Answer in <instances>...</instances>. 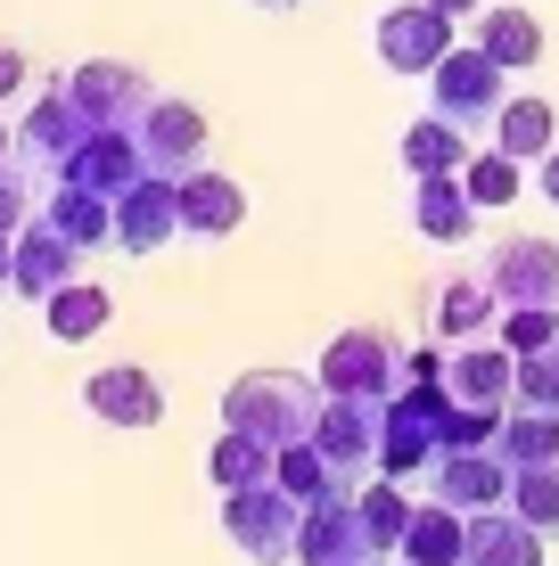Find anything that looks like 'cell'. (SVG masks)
I'll return each mask as SVG.
<instances>
[{"mask_svg": "<svg viewBox=\"0 0 559 566\" xmlns=\"http://www.w3.org/2000/svg\"><path fill=\"white\" fill-rule=\"evenodd\" d=\"M321 419V378L304 369H247V378L222 386V427H247L280 452V443H304Z\"/></svg>", "mask_w": 559, "mask_h": 566, "instance_id": "1", "label": "cell"}, {"mask_svg": "<svg viewBox=\"0 0 559 566\" xmlns=\"http://www.w3.org/2000/svg\"><path fill=\"white\" fill-rule=\"evenodd\" d=\"M445 419H453V395L445 378H403L379 411V476H428V460L445 452Z\"/></svg>", "mask_w": 559, "mask_h": 566, "instance_id": "2", "label": "cell"}, {"mask_svg": "<svg viewBox=\"0 0 559 566\" xmlns=\"http://www.w3.org/2000/svg\"><path fill=\"white\" fill-rule=\"evenodd\" d=\"M297 517H304V501L288 493L280 476L222 493V534L239 542V558H256V566H297Z\"/></svg>", "mask_w": 559, "mask_h": 566, "instance_id": "3", "label": "cell"}, {"mask_svg": "<svg viewBox=\"0 0 559 566\" xmlns=\"http://www.w3.org/2000/svg\"><path fill=\"white\" fill-rule=\"evenodd\" d=\"M297 566H379V542L362 525L354 484H321L297 517Z\"/></svg>", "mask_w": 559, "mask_h": 566, "instance_id": "4", "label": "cell"}, {"mask_svg": "<svg viewBox=\"0 0 559 566\" xmlns=\"http://www.w3.org/2000/svg\"><path fill=\"white\" fill-rule=\"evenodd\" d=\"M313 378H321V395H345V402H387L395 386H403V354H395L387 328H345V337L321 345Z\"/></svg>", "mask_w": 559, "mask_h": 566, "instance_id": "5", "label": "cell"}, {"mask_svg": "<svg viewBox=\"0 0 559 566\" xmlns=\"http://www.w3.org/2000/svg\"><path fill=\"white\" fill-rule=\"evenodd\" d=\"M428 99H436V115H453L460 132H494V115H503V99H510V66H494L486 50H445V66L428 74Z\"/></svg>", "mask_w": 559, "mask_h": 566, "instance_id": "6", "label": "cell"}, {"mask_svg": "<svg viewBox=\"0 0 559 566\" xmlns=\"http://www.w3.org/2000/svg\"><path fill=\"white\" fill-rule=\"evenodd\" d=\"M453 25H460V17H445L436 0H403V9H379L371 50H379L387 74H436L445 50H453Z\"/></svg>", "mask_w": 559, "mask_h": 566, "instance_id": "7", "label": "cell"}, {"mask_svg": "<svg viewBox=\"0 0 559 566\" xmlns=\"http://www.w3.org/2000/svg\"><path fill=\"white\" fill-rule=\"evenodd\" d=\"M66 91H74V107H83L100 132H141V115L157 107L148 74H141V66H124V57H91V66H74V74H66Z\"/></svg>", "mask_w": 559, "mask_h": 566, "instance_id": "8", "label": "cell"}, {"mask_svg": "<svg viewBox=\"0 0 559 566\" xmlns=\"http://www.w3.org/2000/svg\"><path fill=\"white\" fill-rule=\"evenodd\" d=\"M173 230H182V181L173 172H141V181L115 189V247L124 255H157Z\"/></svg>", "mask_w": 559, "mask_h": 566, "instance_id": "9", "label": "cell"}, {"mask_svg": "<svg viewBox=\"0 0 559 566\" xmlns=\"http://www.w3.org/2000/svg\"><path fill=\"white\" fill-rule=\"evenodd\" d=\"M379 411H387V402H345V395H321L313 443H321V460H330L345 484H354V476H379Z\"/></svg>", "mask_w": 559, "mask_h": 566, "instance_id": "10", "label": "cell"}, {"mask_svg": "<svg viewBox=\"0 0 559 566\" xmlns=\"http://www.w3.org/2000/svg\"><path fill=\"white\" fill-rule=\"evenodd\" d=\"M486 280L503 304H559V247L535 239V230H510V239H494Z\"/></svg>", "mask_w": 559, "mask_h": 566, "instance_id": "11", "label": "cell"}, {"mask_svg": "<svg viewBox=\"0 0 559 566\" xmlns=\"http://www.w3.org/2000/svg\"><path fill=\"white\" fill-rule=\"evenodd\" d=\"M83 132H91V115L74 107V91H66V83H58V91H42V99L25 107V124H17V165H25L33 181H50Z\"/></svg>", "mask_w": 559, "mask_h": 566, "instance_id": "12", "label": "cell"}, {"mask_svg": "<svg viewBox=\"0 0 559 566\" xmlns=\"http://www.w3.org/2000/svg\"><path fill=\"white\" fill-rule=\"evenodd\" d=\"M74 263H83V247H74V239H58V230L42 222V206H33V222L9 239V296L42 304L50 287H66V280H74Z\"/></svg>", "mask_w": 559, "mask_h": 566, "instance_id": "13", "label": "cell"}, {"mask_svg": "<svg viewBox=\"0 0 559 566\" xmlns=\"http://www.w3.org/2000/svg\"><path fill=\"white\" fill-rule=\"evenodd\" d=\"M445 395L453 402H486V411H510V395H518V354L503 337H469V345H453L445 354Z\"/></svg>", "mask_w": 559, "mask_h": 566, "instance_id": "14", "label": "cell"}, {"mask_svg": "<svg viewBox=\"0 0 559 566\" xmlns=\"http://www.w3.org/2000/svg\"><path fill=\"white\" fill-rule=\"evenodd\" d=\"M141 165L148 172H173V181L198 172L206 165V115L189 107V99H157V107L141 115Z\"/></svg>", "mask_w": 559, "mask_h": 566, "instance_id": "15", "label": "cell"}, {"mask_svg": "<svg viewBox=\"0 0 559 566\" xmlns=\"http://www.w3.org/2000/svg\"><path fill=\"white\" fill-rule=\"evenodd\" d=\"M141 172H148L141 165V132H100V124H91L83 140L66 148V165H58L50 181H83V189H100V198H115V189L141 181Z\"/></svg>", "mask_w": 559, "mask_h": 566, "instance_id": "16", "label": "cell"}, {"mask_svg": "<svg viewBox=\"0 0 559 566\" xmlns=\"http://www.w3.org/2000/svg\"><path fill=\"white\" fill-rule=\"evenodd\" d=\"M428 493L453 501V510H494V501H510V460L494 452H436L428 460Z\"/></svg>", "mask_w": 559, "mask_h": 566, "instance_id": "17", "label": "cell"}, {"mask_svg": "<svg viewBox=\"0 0 559 566\" xmlns=\"http://www.w3.org/2000/svg\"><path fill=\"white\" fill-rule=\"evenodd\" d=\"M544 542H551V534H535L510 501H494V510H469L460 566H544Z\"/></svg>", "mask_w": 559, "mask_h": 566, "instance_id": "18", "label": "cell"}, {"mask_svg": "<svg viewBox=\"0 0 559 566\" xmlns=\"http://www.w3.org/2000/svg\"><path fill=\"white\" fill-rule=\"evenodd\" d=\"M83 402H91V419H107V427H157V419H165V386L148 378V369H132V361L91 369V378H83Z\"/></svg>", "mask_w": 559, "mask_h": 566, "instance_id": "19", "label": "cell"}, {"mask_svg": "<svg viewBox=\"0 0 559 566\" xmlns=\"http://www.w3.org/2000/svg\"><path fill=\"white\" fill-rule=\"evenodd\" d=\"M412 230H420V239H436V247H460L477 230L469 181H460V172H420V181H412Z\"/></svg>", "mask_w": 559, "mask_h": 566, "instance_id": "20", "label": "cell"}, {"mask_svg": "<svg viewBox=\"0 0 559 566\" xmlns=\"http://www.w3.org/2000/svg\"><path fill=\"white\" fill-rule=\"evenodd\" d=\"M42 222L58 239H74L83 255L115 247V198H100V189H83V181H50L42 189Z\"/></svg>", "mask_w": 559, "mask_h": 566, "instance_id": "21", "label": "cell"}, {"mask_svg": "<svg viewBox=\"0 0 559 566\" xmlns=\"http://www.w3.org/2000/svg\"><path fill=\"white\" fill-rule=\"evenodd\" d=\"M42 328H50V345H91V337H107V328H115V296L100 280L74 271L66 287H50V296H42Z\"/></svg>", "mask_w": 559, "mask_h": 566, "instance_id": "22", "label": "cell"}, {"mask_svg": "<svg viewBox=\"0 0 559 566\" xmlns=\"http://www.w3.org/2000/svg\"><path fill=\"white\" fill-rule=\"evenodd\" d=\"M247 222V189L230 181V172H182V230L189 239H230V230Z\"/></svg>", "mask_w": 559, "mask_h": 566, "instance_id": "23", "label": "cell"}, {"mask_svg": "<svg viewBox=\"0 0 559 566\" xmlns=\"http://www.w3.org/2000/svg\"><path fill=\"white\" fill-rule=\"evenodd\" d=\"M460 542H469V510H453V501H412V525H403V551L412 566H460Z\"/></svg>", "mask_w": 559, "mask_h": 566, "instance_id": "24", "label": "cell"}, {"mask_svg": "<svg viewBox=\"0 0 559 566\" xmlns=\"http://www.w3.org/2000/svg\"><path fill=\"white\" fill-rule=\"evenodd\" d=\"M428 321H436V337H453V345L494 337V321H503V296H494V280H445V287L428 296Z\"/></svg>", "mask_w": 559, "mask_h": 566, "instance_id": "25", "label": "cell"}, {"mask_svg": "<svg viewBox=\"0 0 559 566\" xmlns=\"http://www.w3.org/2000/svg\"><path fill=\"white\" fill-rule=\"evenodd\" d=\"M494 148H510L518 165H544V156L559 148V107L551 99H503V115H494Z\"/></svg>", "mask_w": 559, "mask_h": 566, "instance_id": "26", "label": "cell"}, {"mask_svg": "<svg viewBox=\"0 0 559 566\" xmlns=\"http://www.w3.org/2000/svg\"><path fill=\"white\" fill-rule=\"evenodd\" d=\"M469 156H477V148H469V132H460L453 115H436V107L420 115L412 132H403V172H412V181H420V172H460Z\"/></svg>", "mask_w": 559, "mask_h": 566, "instance_id": "27", "label": "cell"}, {"mask_svg": "<svg viewBox=\"0 0 559 566\" xmlns=\"http://www.w3.org/2000/svg\"><path fill=\"white\" fill-rule=\"evenodd\" d=\"M477 50H486L494 66L527 74L535 57H544V25H535L527 9H477Z\"/></svg>", "mask_w": 559, "mask_h": 566, "instance_id": "28", "label": "cell"}, {"mask_svg": "<svg viewBox=\"0 0 559 566\" xmlns=\"http://www.w3.org/2000/svg\"><path fill=\"white\" fill-rule=\"evenodd\" d=\"M494 452H503L510 468L559 460V411H535V402H510V411H503V436H494Z\"/></svg>", "mask_w": 559, "mask_h": 566, "instance_id": "29", "label": "cell"}, {"mask_svg": "<svg viewBox=\"0 0 559 566\" xmlns=\"http://www.w3.org/2000/svg\"><path fill=\"white\" fill-rule=\"evenodd\" d=\"M206 468H215V484H222V493H239V484H263V476H272L280 452H272L263 436H247V427H222V436H215V452H206Z\"/></svg>", "mask_w": 559, "mask_h": 566, "instance_id": "30", "label": "cell"}, {"mask_svg": "<svg viewBox=\"0 0 559 566\" xmlns=\"http://www.w3.org/2000/svg\"><path fill=\"white\" fill-rule=\"evenodd\" d=\"M460 181H469L477 213H486V206H518V189H527V165H518L510 148H477L469 165H460Z\"/></svg>", "mask_w": 559, "mask_h": 566, "instance_id": "31", "label": "cell"}, {"mask_svg": "<svg viewBox=\"0 0 559 566\" xmlns=\"http://www.w3.org/2000/svg\"><path fill=\"white\" fill-rule=\"evenodd\" d=\"M510 510L535 525V534H559V460L510 468Z\"/></svg>", "mask_w": 559, "mask_h": 566, "instance_id": "32", "label": "cell"}, {"mask_svg": "<svg viewBox=\"0 0 559 566\" xmlns=\"http://www.w3.org/2000/svg\"><path fill=\"white\" fill-rule=\"evenodd\" d=\"M362 525H371L379 558H395V551H403V525H412V501H403V484H395V476H371V484H362Z\"/></svg>", "mask_w": 559, "mask_h": 566, "instance_id": "33", "label": "cell"}, {"mask_svg": "<svg viewBox=\"0 0 559 566\" xmlns=\"http://www.w3.org/2000/svg\"><path fill=\"white\" fill-rule=\"evenodd\" d=\"M494 337H503L510 354H544V345L559 337V304H503Z\"/></svg>", "mask_w": 559, "mask_h": 566, "instance_id": "34", "label": "cell"}, {"mask_svg": "<svg viewBox=\"0 0 559 566\" xmlns=\"http://www.w3.org/2000/svg\"><path fill=\"white\" fill-rule=\"evenodd\" d=\"M272 476H280V484H288V493H297V501H313L321 484H345L338 468L321 460V443H313V436H304V443H280V468H272Z\"/></svg>", "mask_w": 559, "mask_h": 566, "instance_id": "35", "label": "cell"}, {"mask_svg": "<svg viewBox=\"0 0 559 566\" xmlns=\"http://www.w3.org/2000/svg\"><path fill=\"white\" fill-rule=\"evenodd\" d=\"M510 402H535V411H559V337L544 354H518V395Z\"/></svg>", "mask_w": 559, "mask_h": 566, "instance_id": "36", "label": "cell"}, {"mask_svg": "<svg viewBox=\"0 0 559 566\" xmlns=\"http://www.w3.org/2000/svg\"><path fill=\"white\" fill-rule=\"evenodd\" d=\"M33 206H42V181L25 165H0V239H17L33 222Z\"/></svg>", "mask_w": 559, "mask_h": 566, "instance_id": "37", "label": "cell"}, {"mask_svg": "<svg viewBox=\"0 0 559 566\" xmlns=\"http://www.w3.org/2000/svg\"><path fill=\"white\" fill-rule=\"evenodd\" d=\"M25 74H33V57L17 50V42H0V99H17V91H25Z\"/></svg>", "mask_w": 559, "mask_h": 566, "instance_id": "38", "label": "cell"}, {"mask_svg": "<svg viewBox=\"0 0 559 566\" xmlns=\"http://www.w3.org/2000/svg\"><path fill=\"white\" fill-rule=\"evenodd\" d=\"M403 378H445V354H436V345H412V354H403Z\"/></svg>", "mask_w": 559, "mask_h": 566, "instance_id": "39", "label": "cell"}, {"mask_svg": "<svg viewBox=\"0 0 559 566\" xmlns=\"http://www.w3.org/2000/svg\"><path fill=\"white\" fill-rule=\"evenodd\" d=\"M544 198H551V206H559V148H551V156H544Z\"/></svg>", "mask_w": 559, "mask_h": 566, "instance_id": "40", "label": "cell"}, {"mask_svg": "<svg viewBox=\"0 0 559 566\" xmlns=\"http://www.w3.org/2000/svg\"><path fill=\"white\" fill-rule=\"evenodd\" d=\"M247 9H263V17H288V9H304V0H247Z\"/></svg>", "mask_w": 559, "mask_h": 566, "instance_id": "41", "label": "cell"}, {"mask_svg": "<svg viewBox=\"0 0 559 566\" xmlns=\"http://www.w3.org/2000/svg\"><path fill=\"white\" fill-rule=\"evenodd\" d=\"M436 9H445V17H477V0H436Z\"/></svg>", "mask_w": 559, "mask_h": 566, "instance_id": "42", "label": "cell"}, {"mask_svg": "<svg viewBox=\"0 0 559 566\" xmlns=\"http://www.w3.org/2000/svg\"><path fill=\"white\" fill-rule=\"evenodd\" d=\"M0 165H17V132H0Z\"/></svg>", "mask_w": 559, "mask_h": 566, "instance_id": "43", "label": "cell"}, {"mask_svg": "<svg viewBox=\"0 0 559 566\" xmlns=\"http://www.w3.org/2000/svg\"><path fill=\"white\" fill-rule=\"evenodd\" d=\"M0 287H9V239H0Z\"/></svg>", "mask_w": 559, "mask_h": 566, "instance_id": "44", "label": "cell"}, {"mask_svg": "<svg viewBox=\"0 0 559 566\" xmlns=\"http://www.w3.org/2000/svg\"><path fill=\"white\" fill-rule=\"evenodd\" d=\"M395 566H412V558H395Z\"/></svg>", "mask_w": 559, "mask_h": 566, "instance_id": "45", "label": "cell"}]
</instances>
